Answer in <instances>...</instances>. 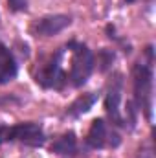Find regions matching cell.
Masks as SVG:
<instances>
[{"mask_svg":"<svg viewBox=\"0 0 156 158\" xmlns=\"http://www.w3.org/2000/svg\"><path fill=\"white\" fill-rule=\"evenodd\" d=\"M147 61H138L132 66L134 105L147 119H153V48H147Z\"/></svg>","mask_w":156,"mask_h":158,"instance_id":"6da1fadb","label":"cell"},{"mask_svg":"<svg viewBox=\"0 0 156 158\" xmlns=\"http://www.w3.org/2000/svg\"><path fill=\"white\" fill-rule=\"evenodd\" d=\"M66 50H70L72 53V66H70L68 79L74 86H83L96 68V55L86 44L77 40H70L66 44Z\"/></svg>","mask_w":156,"mask_h":158,"instance_id":"7a4b0ae2","label":"cell"},{"mask_svg":"<svg viewBox=\"0 0 156 158\" xmlns=\"http://www.w3.org/2000/svg\"><path fill=\"white\" fill-rule=\"evenodd\" d=\"M18 142L30 147H40L46 142V134L42 131V125L35 121H24L17 125H0V145Z\"/></svg>","mask_w":156,"mask_h":158,"instance_id":"3957f363","label":"cell"},{"mask_svg":"<svg viewBox=\"0 0 156 158\" xmlns=\"http://www.w3.org/2000/svg\"><path fill=\"white\" fill-rule=\"evenodd\" d=\"M63 55L64 48L57 50L51 53L35 72V81L42 88H53V90H63L64 85L68 83V74L63 68Z\"/></svg>","mask_w":156,"mask_h":158,"instance_id":"277c9868","label":"cell"},{"mask_svg":"<svg viewBox=\"0 0 156 158\" xmlns=\"http://www.w3.org/2000/svg\"><path fill=\"white\" fill-rule=\"evenodd\" d=\"M119 143H121V136L103 118H96L92 121L88 134H86L88 147H92V149H116Z\"/></svg>","mask_w":156,"mask_h":158,"instance_id":"5b68a950","label":"cell"},{"mask_svg":"<svg viewBox=\"0 0 156 158\" xmlns=\"http://www.w3.org/2000/svg\"><path fill=\"white\" fill-rule=\"evenodd\" d=\"M121 94H123V77H121V74H114V77L109 81V86H107L105 110H107L110 123H114L117 127H127L125 116L121 114V109H119Z\"/></svg>","mask_w":156,"mask_h":158,"instance_id":"8992f818","label":"cell"},{"mask_svg":"<svg viewBox=\"0 0 156 158\" xmlns=\"http://www.w3.org/2000/svg\"><path fill=\"white\" fill-rule=\"evenodd\" d=\"M72 24V19L68 15L57 13V15H46L42 19H37L31 24V33L37 37H53L57 33H61L64 28H68Z\"/></svg>","mask_w":156,"mask_h":158,"instance_id":"52a82bcc","label":"cell"},{"mask_svg":"<svg viewBox=\"0 0 156 158\" xmlns=\"http://www.w3.org/2000/svg\"><path fill=\"white\" fill-rule=\"evenodd\" d=\"M17 74H18V64L13 53L7 50V46L0 44V85H7L17 77Z\"/></svg>","mask_w":156,"mask_h":158,"instance_id":"ba28073f","label":"cell"},{"mask_svg":"<svg viewBox=\"0 0 156 158\" xmlns=\"http://www.w3.org/2000/svg\"><path fill=\"white\" fill-rule=\"evenodd\" d=\"M51 153L55 155H64V156H70V155H76L77 151V138H76V132L74 131H68L64 134H61L53 143H51Z\"/></svg>","mask_w":156,"mask_h":158,"instance_id":"9c48e42d","label":"cell"},{"mask_svg":"<svg viewBox=\"0 0 156 158\" xmlns=\"http://www.w3.org/2000/svg\"><path fill=\"white\" fill-rule=\"evenodd\" d=\"M97 103V94L96 92H88V94H83L79 96L77 99L66 109V116H72V118H77L81 114L88 112L94 105Z\"/></svg>","mask_w":156,"mask_h":158,"instance_id":"30bf717a","label":"cell"},{"mask_svg":"<svg viewBox=\"0 0 156 158\" xmlns=\"http://www.w3.org/2000/svg\"><path fill=\"white\" fill-rule=\"evenodd\" d=\"M97 57H99L97 63L101 64V70H107V68L114 63V52H112V50H105V48H103Z\"/></svg>","mask_w":156,"mask_h":158,"instance_id":"8fae6325","label":"cell"},{"mask_svg":"<svg viewBox=\"0 0 156 158\" xmlns=\"http://www.w3.org/2000/svg\"><path fill=\"white\" fill-rule=\"evenodd\" d=\"M7 6H9L11 11L20 13V11H26L28 9V0H7Z\"/></svg>","mask_w":156,"mask_h":158,"instance_id":"7c38bea8","label":"cell"},{"mask_svg":"<svg viewBox=\"0 0 156 158\" xmlns=\"http://www.w3.org/2000/svg\"><path fill=\"white\" fill-rule=\"evenodd\" d=\"M125 2H127V4H132V2H136V0H125Z\"/></svg>","mask_w":156,"mask_h":158,"instance_id":"4fadbf2b","label":"cell"}]
</instances>
